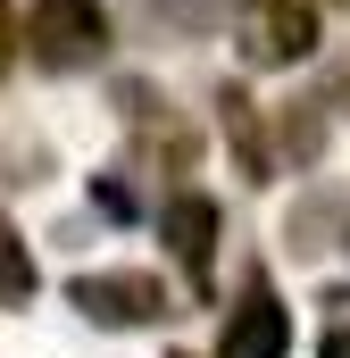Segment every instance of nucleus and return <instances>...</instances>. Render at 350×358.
<instances>
[{
	"label": "nucleus",
	"mask_w": 350,
	"mask_h": 358,
	"mask_svg": "<svg viewBox=\"0 0 350 358\" xmlns=\"http://www.w3.org/2000/svg\"><path fill=\"white\" fill-rule=\"evenodd\" d=\"M25 42H34V59L50 76H76V67L108 59V17H100V0H34Z\"/></svg>",
	"instance_id": "f257e3e1"
},
{
	"label": "nucleus",
	"mask_w": 350,
	"mask_h": 358,
	"mask_svg": "<svg viewBox=\"0 0 350 358\" xmlns=\"http://www.w3.org/2000/svg\"><path fill=\"white\" fill-rule=\"evenodd\" d=\"M67 308H84L92 325H159V317H175V308H167V283L142 275V267L76 275V283H67Z\"/></svg>",
	"instance_id": "f03ea898"
},
{
	"label": "nucleus",
	"mask_w": 350,
	"mask_h": 358,
	"mask_svg": "<svg viewBox=\"0 0 350 358\" xmlns=\"http://www.w3.org/2000/svg\"><path fill=\"white\" fill-rule=\"evenodd\" d=\"M242 50H251L259 67H292V59L317 50V17H309L300 0H251V34H242Z\"/></svg>",
	"instance_id": "7ed1b4c3"
},
{
	"label": "nucleus",
	"mask_w": 350,
	"mask_h": 358,
	"mask_svg": "<svg viewBox=\"0 0 350 358\" xmlns=\"http://www.w3.org/2000/svg\"><path fill=\"white\" fill-rule=\"evenodd\" d=\"M159 234H167L175 267L209 292V259H217V200H209V192H175L167 208H159Z\"/></svg>",
	"instance_id": "20e7f679"
},
{
	"label": "nucleus",
	"mask_w": 350,
	"mask_h": 358,
	"mask_svg": "<svg viewBox=\"0 0 350 358\" xmlns=\"http://www.w3.org/2000/svg\"><path fill=\"white\" fill-rule=\"evenodd\" d=\"M284 350H292V317L275 292H251L217 334V358H284Z\"/></svg>",
	"instance_id": "39448f33"
},
{
	"label": "nucleus",
	"mask_w": 350,
	"mask_h": 358,
	"mask_svg": "<svg viewBox=\"0 0 350 358\" xmlns=\"http://www.w3.org/2000/svg\"><path fill=\"white\" fill-rule=\"evenodd\" d=\"M217 125H225V142H234L242 176H251V183H267V167H275V159H267V142H259V108L242 100V84H225V92H217Z\"/></svg>",
	"instance_id": "423d86ee"
},
{
	"label": "nucleus",
	"mask_w": 350,
	"mask_h": 358,
	"mask_svg": "<svg viewBox=\"0 0 350 358\" xmlns=\"http://www.w3.org/2000/svg\"><path fill=\"white\" fill-rule=\"evenodd\" d=\"M34 283H42V275H34V250H25V234L0 217V308H25V300H34Z\"/></svg>",
	"instance_id": "0eeeda50"
},
{
	"label": "nucleus",
	"mask_w": 350,
	"mask_h": 358,
	"mask_svg": "<svg viewBox=\"0 0 350 358\" xmlns=\"http://www.w3.org/2000/svg\"><path fill=\"white\" fill-rule=\"evenodd\" d=\"M150 17H167V25H183V34H200L209 17H217V0H142Z\"/></svg>",
	"instance_id": "6e6552de"
},
{
	"label": "nucleus",
	"mask_w": 350,
	"mask_h": 358,
	"mask_svg": "<svg viewBox=\"0 0 350 358\" xmlns=\"http://www.w3.org/2000/svg\"><path fill=\"white\" fill-rule=\"evenodd\" d=\"M309 150H317V108L300 100V108L284 117V159H309Z\"/></svg>",
	"instance_id": "1a4fd4ad"
},
{
	"label": "nucleus",
	"mask_w": 350,
	"mask_h": 358,
	"mask_svg": "<svg viewBox=\"0 0 350 358\" xmlns=\"http://www.w3.org/2000/svg\"><path fill=\"white\" fill-rule=\"evenodd\" d=\"M92 200H100L108 217H134V192H125V183H117V176H100V183H92Z\"/></svg>",
	"instance_id": "9d476101"
},
{
	"label": "nucleus",
	"mask_w": 350,
	"mask_h": 358,
	"mask_svg": "<svg viewBox=\"0 0 350 358\" xmlns=\"http://www.w3.org/2000/svg\"><path fill=\"white\" fill-rule=\"evenodd\" d=\"M8 59H17V8L0 0V76H8Z\"/></svg>",
	"instance_id": "9b49d317"
},
{
	"label": "nucleus",
	"mask_w": 350,
	"mask_h": 358,
	"mask_svg": "<svg viewBox=\"0 0 350 358\" xmlns=\"http://www.w3.org/2000/svg\"><path fill=\"white\" fill-rule=\"evenodd\" d=\"M317 358H350V325H334V334H326V350Z\"/></svg>",
	"instance_id": "f8f14e48"
},
{
	"label": "nucleus",
	"mask_w": 350,
	"mask_h": 358,
	"mask_svg": "<svg viewBox=\"0 0 350 358\" xmlns=\"http://www.w3.org/2000/svg\"><path fill=\"white\" fill-rule=\"evenodd\" d=\"M334 100H342V108H350V67H342V76H334Z\"/></svg>",
	"instance_id": "ddd939ff"
},
{
	"label": "nucleus",
	"mask_w": 350,
	"mask_h": 358,
	"mask_svg": "<svg viewBox=\"0 0 350 358\" xmlns=\"http://www.w3.org/2000/svg\"><path fill=\"white\" fill-rule=\"evenodd\" d=\"M175 358H192V350H175Z\"/></svg>",
	"instance_id": "4468645a"
}]
</instances>
